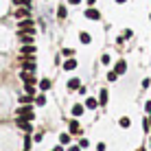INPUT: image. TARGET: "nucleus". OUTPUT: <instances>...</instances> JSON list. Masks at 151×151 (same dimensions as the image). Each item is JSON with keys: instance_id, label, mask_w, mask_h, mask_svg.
Segmentation results:
<instances>
[{"instance_id": "nucleus-12", "label": "nucleus", "mask_w": 151, "mask_h": 151, "mask_svg": "<svg viewBox=\"0 0 151 151\" xmlns=\"http://www.w3.org/2000/svg\"><path fill=\"white\" fill-rule=\"evenodd\" d=\"M79 42H81V44H90V42H92L90 33H86V31H81V33H79Z\"/></svg>"}, {"instance_id": "nucleus-7", "label": "nucleus", "mask_w": 151, "mask_h": 151, "mask_svg": "<svg viewBox=\"0 0 151 151\" xmlns=\"http://www.w3.org/2000/svg\"><path fill=\"white\" fill-rule=\"evenodd\" d=\"M125 70H127V61H125V59H118L116 66H114V72H116V75H125Z\"/></svg>"}, {"instance_id": "nucleus-23", "label": "nucleus", "mask_w": 151, "mask_h": 151, "mask_svg": "<svg viewBox=\"0 0 151 151\" xmlns=\"http://www.w3.org/2000/svg\"><path fill=\"white\" fill-rule=\"evenodd\" d=\"M118 123H121V127H123V129H127L129 125H132V121H129L127 116H123V118H121V121H118Z\"/></svg>"}, {"instance_id": "nucleus-19", "label": "nucleus", "mask_w": 151, "mask_h": 151, "mask_svg": "<svg viewBox=\"0 0 151 151\" xmlns=\"http://www.w3.org/2000/svg\"><path fill=\"white\" fill-rule=\"evenodd\" d=\"M57 18H59V20L66 18V4H59V9H57Z\"/></svg>"}, {"instance_id": "nucleus-33", "label": "nucleus", "mask_w": 151, "mask_h": 151, "mask_svg": "<svg viewBox=\"0 0 151 151\" xmlns=\"http://www.w3.org/2000/svg\"><path fill=\"white\" fill-rule=\"evenodd\" d=\"M68 2H70V4H79L81 0H68Z\"/></svg>"}, {"instance_id": "nucleus-36", "label": "nucleus", "mask_w": 151, "mask_h": 151, "mask_svg": "<svg viewBox=\"0 0 151 151\" xmlns=\"http://www.w3.org/2000/svg\"><path fill=\"white\" fill-rule=\"evenodd\" d=\"M116 2H118V4H123V2H127V0H116Z\"/></svg>"}, {"instance_id": "nucleus-22", "label": "nucleus", "mask_w": 151, "mask_h": 151, "mask_svg": "<svg viewBox=\"0 0 151 151\" xmlns=\"http://www.w3.org/2000/svg\"><path fill=\"white\" fill-rule=\"evenodd\" d=\"M70 142V134H61L59 136V145H68Z\"/></svg>"}, {"instance_id": "nucleus-24", "label": "nucleus", "mask_w": 151, "mask_h": 151, "mask_svg": "<svg viewBox=\"0 0 151 151\" xmlns=\"http://www.w3.org/2000/svg\"><path fill=\"white\" fill-rule=\"evenodd\" d=\"M35 103H37V105H46V96L44 94H37V96H35Z\"/></svg>"}, {"instance_id": "nucleus-20", "label": "nucleus", "mask_w": 151, "mask_h": 151, "mask_svg": "<svg viewBox=\"0 0 151 151\" xmlns=\"http://www.w3.org/2000/svg\"><path fill=\"white\" fill-rule=\"evenodd\" d=\"M83 110H86L83 105H75V107H72V116H81Z\"/></svg>"}, {"instance_id": "nucleus-16", "label": "nucleus", "mask_w": 151, "mask_h": 151, "mask_svg": "<svg viewBox=\"0 0 151 151\" xmlns=\"http://www.w3.org/2000/svg\"><path fill=\"white\" fill-rule=\"evenodd\" d=\"M40 90H42V92L50 90V79H42V81H40Z\"/></svg>"}, {"instance_id": "nucleus-25", "label": "nucleus", "mask_w": 151, "mask_h": 151, "mask_svg": "<svg viewBox=\"0 0 151 151\" xmlns=\"http://www.w3.org/2000/svg\"><path fill=\"white\" fill-rule=\"evenodd\" d=\"M61 55H64V57H72V55H75V50H72V48H64V50H61Z\"/></svg>"}, {"instance_id": "nucleus-1", "label": "nucleus", "mask_w": 151, "mask_h": 151, "mask_svg": "<svg viewBox=\"0 0 151 151\" xmlns=\"http://www.w3.org/2000/svg\"><path fill=\"white\" fill-rule=\"evenodd\" d=\"M15 118H24V121L33 123L35 121V112H33V107H31V105H22V107L15 110Z\"/></svg>"}, {"instance_id": "nucleus-4", "label": "nucleus", "mask_w": 151, "mask_h": 151, "mask_svg": "<svg viewBox=\"0 0 151 151\" xmlns=\"http://www.w3.org/2000/svg\"><path fill=\"white\" fill-rule=\"evenodd\" d=\"M15 123H18V127L22 129V132H27V134L33 132V125H31V121H24V118H15Z\"/></svg>"}, {"instance_id": "nucleus-30", "label": "nucleus", "mask_w": 151, "mask_h": 151, "mask_svg": "<svg viewBox=\"0 0 151 151\" xmlns=\"http://www.w3.org/2000/svg\"><path fill=\"white\" fill-rule=\"evenodd\" d=\"M145 112H147V114H151V101H147V103H145Z\"/></svg>"}, {"instance_id": "nucleus-13", "label": "nucleus", "mask_w": 151, "mask_h": 151, "mask_svg": "<svg viewBox=\"0 0 151 151\" xmlns=\"http://www.w3.org/2000/svg\"><path fill=\"white\" fill-rule=\"evenodd\" d=\"M79 88H81V81L77 79V77H75V79H70V81H68V90H79Z\"/></svg>"}, {"instance_id": "nucleus-10", "label": "nucleus", "mask_w": 151, "mask_h": 151, "mask_svg": "<svg viewBox=\"0 0 151 151\" xmlns=\"http://www.w3.org/2000/svg\"><path fill=\"white\" fill-rule=\"evenodd\" d=\"M68 129H70V134H79V132H81V125H79V121H75V118H72L70 125H68Z\"/></svg>"}, {"instance_id": "nucleus-27", "label": "nucleus", "mask_w": 151, "mask_h": 151, "mask_svg": "<svg viewBox=\"0 0 151 151\" xmlns=\"http://www.w3.org/2000/svg\"><path fill=\"white\" fill-rule=\"evenodd\" d=\"M79 147L81 149H88V147H90V140H79Z\"/></svg>"}, {"instance_id": "nucleus-38", "label": "nucleus", "mask_w": 151, "mask_h": 151, "mask_svg": "<svg viewBox=\"0 0 151 151\" xmlns=\"http://www.w3.org/2000/svg\"><path fill=\"white\" fill-rule=\"evenodd\" d=\"M149 20H151V13H149Z\"/></svg>"}, {"instance_id": "nucleus-14", "label": "nucleus", "mask_w": 151, "mask_h": 151, "mask_svg": "<svg viewBox=\"0 0 151 151\" xmlns=\"http://www.w3.org/2000/svg\"><path fill=\"white\" fill-rule=\"evenodd\" d=\"M105 103H107V90L103 88V90L99 92V105H105Z\"/></svg>"}, {"instance_id": "nucleus-31", "label": "nucleus", "mask_w": 151, "mask_h": 151, "mask_svg": "<svg viewBox=\"0 0 151 151\" xmlns=\"http://www.w3.org/2000/svg\"><path fill=\"white\" fill-rule=\"evenodd\" d=\"M151 86V79H149V77H147V79H142V88H149Z\"/></svg>"}, {"instance_id": "nucleus-6", "label": "nucleus", "mask_w": 151, "mask_h": 151, "mask_svg": "<svg viewBox=\"0 0 151 151\" xmlns=\"http://www.w3.org/2000/svg\"><path fill=\"white\" fill-rule=\"evenodd\" d=\"M20 55H22V57H31V55H35V44H24V46H22V50H20Z\"/></svg>"}, {"instance_id": "nucleus-37", "label": "nucleus", "mask_w": 151, "mask_h": 151, "mask_svg": "<svg viewBox=\"0 0 151 151\" xmlns=\"http://www.w3.org/2000/svg\"><path fill=\"white\" fill-rule=\"evenodd\" d=\"M136 151H145V149H142V147H140V149H136Z\"/></svg>"}, {"instance_id": "nucleus-18", "label": "nucleus", "mask_w": 151, "mask_h": 151, "mask_svg": "<svg viewBox=\"0 0 151 151\" xmlns=\"http://www.w3.org/2000/svg\"><path fill=\"white\" fill-rule=\"evenodd\" d=\"M142 129H145V132H149V129H151V114H147V118L142 121Z\"/></svg>"}, {"instance_id": "nucleus-34", "label": "nucleus", "mask_w": 151, "mask_h": 151, "mask_svg": "<svg viewBox=\"0 0 151 151\" xmlns=\"http://www.w3.org/2000/svg\"><path fill=\"white\" fill-rule=\"evenodd\" d=\"M70 151H81V147H70Z\"/></svg>"}, {"instance_id": "nucleus-9", "label": "nucleus", "mask_w": 151, "mask_h": 151, "mask_svg": "<svg viewBox=\"0 0 151 151\" xmlns=\"http://www.w3.org/2000/svg\"><path fill=\"white\" fill-rule=\"evenodd\" d=\"M77 68V61L72 59V57H66V61H64V70H75Z\"/></svg>"}, {"instance_id": "nucleus-29", "label": "nucleus", "mask_w": 151, "mask_h": 151, "mask_svg": "<svg viewBox=\"0 0 151 151\" xmlns=\"http://www.w3.org/2000/svg\"><path fill=\"white\" fill-rule=\"evenodd\" d=\"M31 149V138H24V151Z\"/></svg>"}, {"instance_id": "nucleus-35", "label": "nucleus", "mask_w": 151, "mask_h": 151, "mask_svg": "<svg viewBox=\"0 0 151 151\" xmlns=\"http://www.w3.org/2000/svg\"><path fill=\"white\" fill-rule=\"evenodd\" d=\"M96 2V0H88V4H90V7H92V4H94Z\"/></svg>"}, {"instance_id": "nucleus-2", "label": "nucleus", "mask_w": 151, "mask_h": 151, "mask_svg": "<svg viewBox=\"0 0 151 151\" xmlns=\"http://www.w3.org/2000/svg\"><path fill=\"white\" fill-rule=\"evenodd\" d=\"M18 31H27V33H35V24L31 18H24L22 22L18 24Z\"/></svg>"}, {"instance_id": "nucleus-28", "label": "nucleus", "mask_w": 151, "mask_h": 151, "mask_svg": "<svg viewBox=\"0 0 151 151\" xmlns=\"http://www.w3.org/2000/svg\"><path fill=\"white\" fill-rule=\"evenodd\" d=\"M132 35H134V31H132V29H127V31H125V33H123V37H125V40H129V37H132Z\"/></svg>"}, {"instance_id": "nucleus-3", "label": "nucleus", "mask_w": 151, "mask_h": 151, "mask_svg": "<svg viewBox=\"0 0 151 151\" xmlns=\"http://www.w3.org/2000/svg\"><path fill=\"white\" fill-rule=\"evenodd\" d=\"M20 79H22L24 83H33V86L37 83V79H35V72H29V70H22V72H20Z\"/></svg>"}, {"instance_id": "nucleus-15", "label": "nucleus", "mask_w": 151, "mask_h": 151, "mask_svg": "<svg viewBox=\"0 0 151 151\" xmlns=\"http://www.w3.org/2000/svg\"><path fill=\"white\" fill-rule=\"evenodd\" d=\"M15 18H29V7H24V9H18V11H15Z\"/></svg>"}, {"instance_id": "nucleus-17", "label": "nucleus", "mask_w": 151, "mask_h": 151, "mask_svg": "<svg viewBox=\"0 0 151 151\" xmlns=\"http://www.w3.org/2000/svg\"><path fill=\"white\" fill-rule=\"evenodd\" d=\"M13 4H15V7H18V4H22V7H33V2H31V0H13Z\"/></svg>"}, {"instance_id": "nucleus-5", "label": "nucleus", "mask_w": 151, "mask_h": 151, "mask_svg": "<svg viewBox=\"0 0 151 151\" xmlns=\"http://www.w3.org/2000/svg\"><path fill=\"white\" fill-rule=\"evenodd\" d=\"M18 37L22 44H33V33H27V31H18Z\"/></svg>"}, {"instance_id": "nucleus-32", "label": "nucleus", "mask_w": 151, "mask_h": 151, "mask_svg": "<svg viewBox=\"0 0 151 151\" xmlns=\"http://www.w3.org/2000/svg\"><path fill=\"white\" fill-rule=\"evenodd\" d=\"M50 151H64V145H59V147H55V149H50Z\"/></svg>"}, {"instance_id": "nucleus-21", "label": "nucleus", "mask_w": 151, "mask_h": 151, "mask_svg": "<svg viewBox=\"0 0 151 151\" xmlns=\"http://www.w3.org/2000/svg\"><path fill=\"white\" fill-rule=\"evenodd\" d=\"M24 90H27V94L35 96V86H33V83H27V86H24Z\"/></svg>"}, {"instance_id": "nucleus-11", "label": "nucleus", "mask_w": 151, "mask_h": 151, "mask_svg": "<svg viewBox=\"0 0 151 151\" xmlns=\"http://www.w3.org/2000/svg\"><path fill=\"white\" fill-rule=\"evenodd\" d=\"M86 107H88V110H94V107H99V101L92 99V96H88L86 99Z\"/></svg>"}, {"instance_id": "nucleus-26", "label": "nucleus", "mask_w": 151, "mask_h": 151, "mask_svg": "<svg viewBox=\"0 0 151 151\" xmlns=\"http://www.w3.org/2000/svg\"><path fill=\"white\" fill-rule=\"evenodd\" d=\"M116 79H118V75H116L114 70H112V72H107V81H116Z\"/></svg>"}, {"instance_id": "nucleus-8", "label": "nucleus", "mask_w": 151, "mask_h": 151, "mask_svg": "<svg viewBox=\"0 0 151 151\" xmlns=\"http://www.w3.org/2000/svg\"><path fill=\"white\" fill-rule=\"evenodd\" d=\"M86 18L88 20H99V18H101V13H99L94 7H90V9H86Z\"/></svg>"}]
</instances>
